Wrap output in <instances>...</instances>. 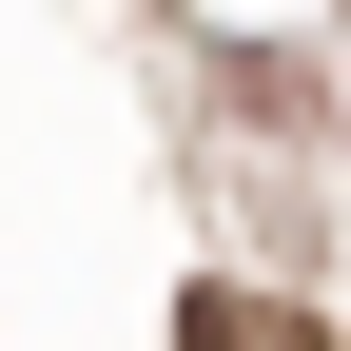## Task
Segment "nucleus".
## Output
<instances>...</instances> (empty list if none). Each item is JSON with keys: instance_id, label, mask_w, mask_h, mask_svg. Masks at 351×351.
I'll use <instances>...</instances> for the list:
<instances>
[{"instance_id": "nucleus-1", "label": "nucleus", "mask_w": 351, "mask_h": 351, "mask_svg": "<svg viewBox=\"0 0 351 351\" xmlns=\"http://www.w3.org/2000/svg\"><path fill=\"white\" fill-rule=\"evenodd\" d=\"M176 351H332V332L293 313V293H234L215 274V293H176Z\"/></svg>"}]
</instances>
